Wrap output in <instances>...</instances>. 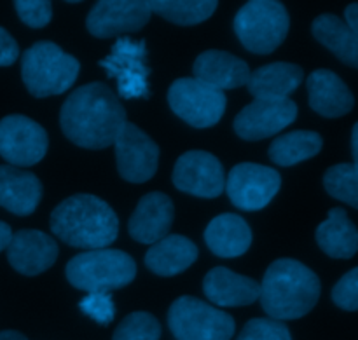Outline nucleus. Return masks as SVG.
<instances>
[{"label": "nucleus", "instance_id": "36", "mask_svg": "<svg viewBox=\"0 0 358 340\" xmlns=\"http://www.w3.org/2000/svg\"><path fill=\"white\" fill-rule=\"evenodd\" d=\"M345 23L348 24L355 34H358V3H350L348 9H346L345 13Z\"/></svg>", "mask_w": 358, "mask_h": 340}, {"label": "nucleus", "instance_id": "21", "mask_svg": "<svg viewBox=\"0 0 358 340\" xmlns=\"http://www.w3.org/2000/svg\"><path fill=\"white\" fill-rule=\"evenodd\" d=\"M310 105L324 117H343L355 105L352 91L331 70H315L308 79Z\"/></svg>", "mask_w": 358, "mask_h": 340}, {"label": "nucleus", "instance_id": "30", "mask_svg": "<svg viewBox=\"0 0 358 340\" xmlns=\"http://www.w3.org/2000/svg\"><path fill=\"white\" fill-rule=\"evenodd\" d=\"M161 325L152 314L133 313L115 328L112 340H159Z\"/></svg>", "mask_w": 358, "mask_h": 340}, {"label": "nucleus", "instance_id": "4", "mask_svg": "<svg viewBox=\"0 0 358 340\" xmlns=\"http://www.w3.org/2000/svg\"><path fill=\"white\" fill-rule=\"evenodd\" d=\"M80 63L55 42L42 40L23 52L21 77L35 98L65 93L79 75Z\"/></svg>", "mask_w": 358, "mask_h": 340}, {"label": "nucleus", "instance_id": "20", "mask_svg": "<svg viewBox=\"0 0 358 340\" xmlns=\"http://www.w3.org/2000/svg\"><path fill=\"white\" fill-rule=\"evenodd\" d=\"M42 198V184L34 173L16 166H0V206L14 215H30Z\"/></svg>", "mask_w": 358, "mask_h": 340}, {"label": "nucleus", "instance_id": "26", "mask_svg": "<svg viewBox=\"0 0 358 340\" xmlns=\"http://www.w3.org/2000/svg\"><path fill=\"white\" fill-rule=\"evenodd\" d=\"M313 35L320 44L331 49L341 61L358 65V34L334 14H322L313 21Z\"/></svg>", "mask_w": 358, "mask_h": 340}, {"label": "nucleus", "instance_id": "7", "mask_svg": "<svg viewBox=\"0 0 358 340\" xmlns=\"http://www.w3.org/2000/svg\"><path fill=\"white\" fill-rule=\"evenodd\" d=\"M168 327L177 340H229L234 334L229 314L189 295L171 304Z\"/></svg>", "mask_w": 358, "mask_h": 340}, {"label": "nucleus", "instance_id": "12", "mask_svg": "<svg viewBox=\"0 0 358 340\" xmlns=\"http://www.w3.org/2000/svg\"><path fill=\"white\" fill-rule=\"evenodd\" d=\"M114 145L117 171L126 182L143 184L156 175L159 147L142 129L126 122Z\"/></svg>", "mask_w": 358, "mask_h": 340}, {"label": "nucleus", "instance_id": "39", "mask_svg": "<svg viewBox=\"0 0 358 340\" xmlns=\"http://www.w3.org/2000/svg\"><path fill=\"white\" fill-rule=\"evenodd\" d=\"M358 128L355 126L353 128V135H352V154H353V164H357V159H358V150H357V138H358Z\"/></svg>", "mask_w": 358, "mask_h": 340}, {"label": "nucleus", "instance_id": "34", "mask_svg": "<svg viewBox=\"0 0 358 340\" xmlns=\"http://www.w3.org/2000/svg\"><path fill=\"white\" fill-rule=\"evenodd\" d=\"M332 300L345 311L358 309V269H352L339 279L332 290Z\"/></svg>", "mask_w": 358, "mask_h": 340}, {"label": "nucleus", "instance_id": "2", "mask_svg": "<svg viewBox=\"0 0 358 340\" xmlns=\"http://www.w3.org/2000/svg\"><path fill=\"white\" fill-rule=\"evenodd\" d=\"M49 226L63 243L90 250L108 246L119 232L114 209L91 194H77L59 202L51 213Z\"/></svg>", "mask_w": 358, "mask_h": 340}, {"label": "nucleus", "instance_id": "15", "mask_svg": "<svg viewBox=\"0 0 358 340\" xmlns=\"http://www.w3.org/2000/svg\"><path fill=\"white\" fill-rule=\"evenodd\" d=\"M297 117L292 100H254L234 119V131L240 138L255 142L275 136Z\"/></svg>", "mask_w": 358, "mask_h": 340}, {"label": "nucleus", "instance_id": "32", "mask_svg": "<svg viewBox=\"0 0 358 340\" xmlns=\"http://www.w3.org/2000/svg\"><path fill=\"white\" fill-rule=\"evenodd\" d=\"M17 16L30 28H42L51 21L52 6L48 0H16Z\"/></svg>", "mask_w": 358, "mask_h": 340}, {"label": "nucleus", "instance_id": "31", "mask_svg": "<svg viewBox=\"0 0 358 340\" xmlns=\"http://www.w3.org/2000/svg\"><path fill=\"white\" fill-rule=\"evenodd\" d=\"M238 340H292L289 328L276 320L255 318L241 330Z\"/></svg>", "mask_w": 358, "mask_h": 340}, {"label": "nucleus", "instance_id": "23", "mask_svg": "<svg viewBox=\"0 0 358 340\" xmlns=\"http://www.w3.org/2000/svg\"><path fill=\"white\" fill-rule=\"evenodd\" d=\"M198 258V248L185 236L171 234L154 243L145 255V265L157 276L170 278L187 271Z\"/></svg>", "mask_w": 358, "mask_h": 340}, {"label": "nucleus", "instance_id": "13", "mask_svg": "<svg viewBox=\"0 0 358 340\" xmlns=\"http://www.w3.org/2000/svg\"><path fill=\"white\" fill-rule=\"evenodd\" d=\"M173 185L198 198H219L226 187L220 161L205 150H191L178 157L173 170Z\"/></svg>", "mask_w": 358, "mask_h": 340}, {"label": "nucleus", "instance_id": "25", "mask_svg": "<svg viewBox=\"0 0 358 340\" xmlns=\"http://www.w3.org/2000/svg\"><path fill=\"white\" fill-rule=\"evenodd\" d=\"M317 243L332 258H352L357 253L358 230L345 209L329 212L327 220L317 229Z\"/></svg>", "mask_w": 358, "mask_h": 340}, {"label": "nucleus", "instance_id": "38", "mask_svg": "<svg viewBox=\"0 0 358 340\" xmlns=\"http://www.w3.org/2000/svg\"><path fill=\"white\" fill-rule=\"evenodd\" d=\"M0 340H28V339L24 337L23 334H20V332L6 330V332H0Z\"/></svg>", "mask_w": 358, "mask_h": 340}, {"label": "nucleus", "instance_id": "6", "mask_svg": "<svg viewBox=\"0 0 358 340\" xmlns=\"http://www.w3.org/2000/svg\"><path fill=\"white\" fill-rule=\"evenodd\" d=\"M290 20L285 6L276 0H254L238 10L234 31L241 44L255 54L275 51L289 34Z\"/></svg>", "mask_w": 358, "mask_h": 340}, {"label": "nucleus", "instance_id": "28", "mask_svg": "<svg viewBox=\"0 0 358 340\" xmlns=\"http://www.w3.org/2000/svg\"><path fill=\"white\" fill-rule=\"evenodd\" d=\"M147 6L150 13L182 27L201 23L217 9L215 0H152Z\"/></svg>", "mask_w": 358, "mask_h": 340}, {"label": "nucleus", "instance_id": "16", "mask_svg": "<svg viewBox=\"0 0 358 340\" xmlns=\"http://www.w3.org/2000/svg\"><path fill=\"white\" fill-rule=\"evenodd\" d=\"M56 257L58 244L41 230H17L7 246V260L10 267L23 276L42 274L55 264Z\"/></svg>", "mask_w": 358, "mask_h": 340}, {"label": "nucleus", "instance_id": "35", "mask_svg": "<svg viewBox=\"0 0 358 340\" xmlns=\"http://www.w3.org/2000/svg\"><path fill=\"white\" fill-rule=\"evenodd\" d=\"M17 56H20V47L16 40L6 28L0 27V66L13 65Z\"/></svg>", "mask_w": 358, "mask_h": 340}, {"label": "nucleus", "instance_id": "18", "mask_svg": "<svg viewBox=\"0 0 358 340\" xmlns=\"http://www.w3.org/2000/svg\"><path fill=\"white\" fill-rule=\"evenodd\" d=\"M192 72H194V79L219 91L247 86L248 77H250V68L243 59L236 58L231 52L217 51V49L201 52L196 58Z\"/></svg>", "mask_w": 358, "mask_h": 340}, {"label": "nucleus", "instance_id": "9", "mask_svg": "<svg viewBox=\"0 0 358 340\" xmlns=\"http://www.w3.org/2000/svg\"><path fill=\"white\" fill-rule=\"evenodd\" d=\"M100 66L108 77L117 82L119 94L126 100L131 98H149V75L147 66L145 40H131L128 37L117 38L110 54L100 61Z\"/></svg>", "mask_w": 358, "mask_h": 340}, {"label": "nucleus", "instance_id": "3", "mask_svg": "<svg viewBox=\"0 0 358 340\" xmlns=\"http://www.w3.org/2000/svg\"><path fill=\"white\" fill-rule=\"evenodd\" d=\"M262 309L278 320H297L317 306L320 299V279L301 262L280 258L266 271L261 285Z\"/></svg>", "mask_w": 358, "mask_h": 340}, {"label": "nucleus", "instance_id": "29", "mask_svg": "<svg viewBox=\"0 0 358 340\" xmlns=\"http://www.w3.org/2000/svg\"><path fill=\"white\" fill-rule=\"evenodd\" d=\"M324 185L332 198L358 208V168L353 163L336 164L329 168L324 177Z\"/></svg>", "mask_w": 358, "mask_h": 340}, {"label": "nucleus", "instance_id": "8", "mask_svg": "<svg viewBox=\"0 0 358 340\" xmlns=\"http://www.w3.org/2000/svg\"><path fill=\"white\" fill-rule=\"evenodd\" d=\"M171 110L194 128L217 124L226 110V94L194 77L177 79L168 91Z\"/></svg>", "mask_w": 358, "mask_h": 340}, {"label": "nucleus", "instance_id": "19", "mask_svg": "<svg viewBox=\"0 0 358 340\" xmlns=\"http://www.w3.org/2000/svg\"><path fill=\"white\" fill-rule=\"evenodd\" d=\"M203 290L210 302L220 307L250 306L259 299L261 285L255 279L236 274L226 267H215L205 276Z\"/></svg>", "mask_w": 358, "mask_h": 340}, {"label": "nucleus", "instance_id": "10", "mask_svg": "<svg viewBox=\"0 0 358 340\" xmlns=\"http://www.w3.org/2000/svg\"><path fill=\"white\" fill-rule=\"evenodd\" d=\"M282 178L276 170L255 163H241L231 170L226 191L231 202L245 212L266 208L278 194Z\"/></svg>", "mask_w": 358, "mask_h": 340}, {"label": "nucleus", "instance_id": "33", "mask_svg": "<svg viewBox=\"0 0 358 340\" xmlns=\"http://www.w3.org/2000/svg\"><path fill=\"white\" fill-rule=\"evenodd\" d=\"M79 307L86 316H90L91 320L100 325L112 323L115 316L114 302H112V297L108 293H90L80 300Z\"/></svg>", "mask_w": 358, "mask_h": 340}, {"label": "nucleus", "instance_id": "5", "mask_svg": "<svg viewBox=\"0 0 358 340\" xmlns=\"http://www.w3.org/2000/svg\"><path fill=\"white\" fill-rule=\"evenodd\" d=\"M65 274L76 288L107 293L129 285L136 276V264L124 251L100 248L76 255L66 264Z\"/></svg>", "mask_w": 358, "mask_h": 340}, {"label": "nucleus", "instance_id": "24", "mask_svg": "<svg viewBox=\"0 0 358 340\" xmlns=\"http://www.w3.org/2000/svg\"><path fill=\"white\" fill-rule=\"evenodd\" d=\"M205 241L212 253L219 257H240L250 248L252 230L241 216L224 213L208 223L205 230Z\"/></svg>", "mask_w": 358, "mask_h": 340}, {"label": "nucleus", "instance_id": "27", "mask_svg": "<svg viewBox=\"0 0 358 340\" xmlns=\"http://www.w3.org/2000/svg\"><path fill=\"white\" fill-rule=\"evenodd\" d=\"M322 136L315 131H290L278 136L269 147V159L280 166H294L311 159L322 150Z\"/></svg>", "mask_w": 358, "mask_h": 340}, {"label": "nucleus", "instance_id": "17", "mask_svg": "<svg viewBox=\"0 0 358 340\" xmlns=\"http://www.w3.org/2000/svg\"><path fill=\"white\" fill-rule=\"evenodd\" d=\"M173 202L163 192H150L140 199L129 219V234L135 241L154 244L166 237L173 223Z\"/></svg>", "mask_w": 358, "mask_h": 340}, {"label": "nucleus", "instance_id": "1", "mask_svg": "<svg viewBox=\"0 0 358 340\" xmlns=\"http://www.w3.org/2000/svg\"><path fill=\"white\" fill-rule=\"evenodd\" d=\"M59 122L70 142L83 149L100 150L114 145L126 124V110L107 84L91 82L66 98Z\"/></svg>", "mask_w": 358, "mask_h": 340}, {"label": "nucleus", "instance_id": "22", "mask_svg": "<svg viewBox=\"0 0 358 340\" xmlns=\"http://www.w3.org/2000/svg\"><path fill=\"white\" fill-rule=\"evenodd\" d=\"M303 77L304 72L299 65L276 61L250 72L247 87L255 100H289L301 86Z\"/></svg>", "mask_w": 358, "mask_h": 340}, {"label": "nucleus", "instance_id": "14", "mask_svg": "<svg viewBox=\"0 0 358 340\" xmlns=\"http://www.w3.org/2000/svg\"><path fill=\"white\" fill-rule=\"evenodd\" d=\"M150 14L143 0H101L87 14L86 27L94 37L110 38L142 30Z\"/></svg>", "mask_w": 358, "mask_h": 340}, {"label": "nucleus", "instance_id": "37", "mask_svg": "<svg viewBox=\"0 0 358 340\" xmlns=\"http://www.w3.org/2000/svg\"><path fill=\"white\" fill-rule=\"evenodd\" d=\"M10 237H13V230L7 223L0 222V251L6 250L10 243Z\"/></svg>", "mask_w": 358, "mask_h": 340}, {"label": "nucleus", "instance_id": "11", "mask_svg": "<svg viewBox=\"0 0 358 340\" xmlns=\"http://www.w3.org/2000/svg\"><path fill=\"white\" fill-rule=\"evenodd\" d=\"M48 150V133L24 115H7L0 121V156L9 166H34Z\"/></svg>", "mask_w": 358, "mask_h": 340}]
</instances>
